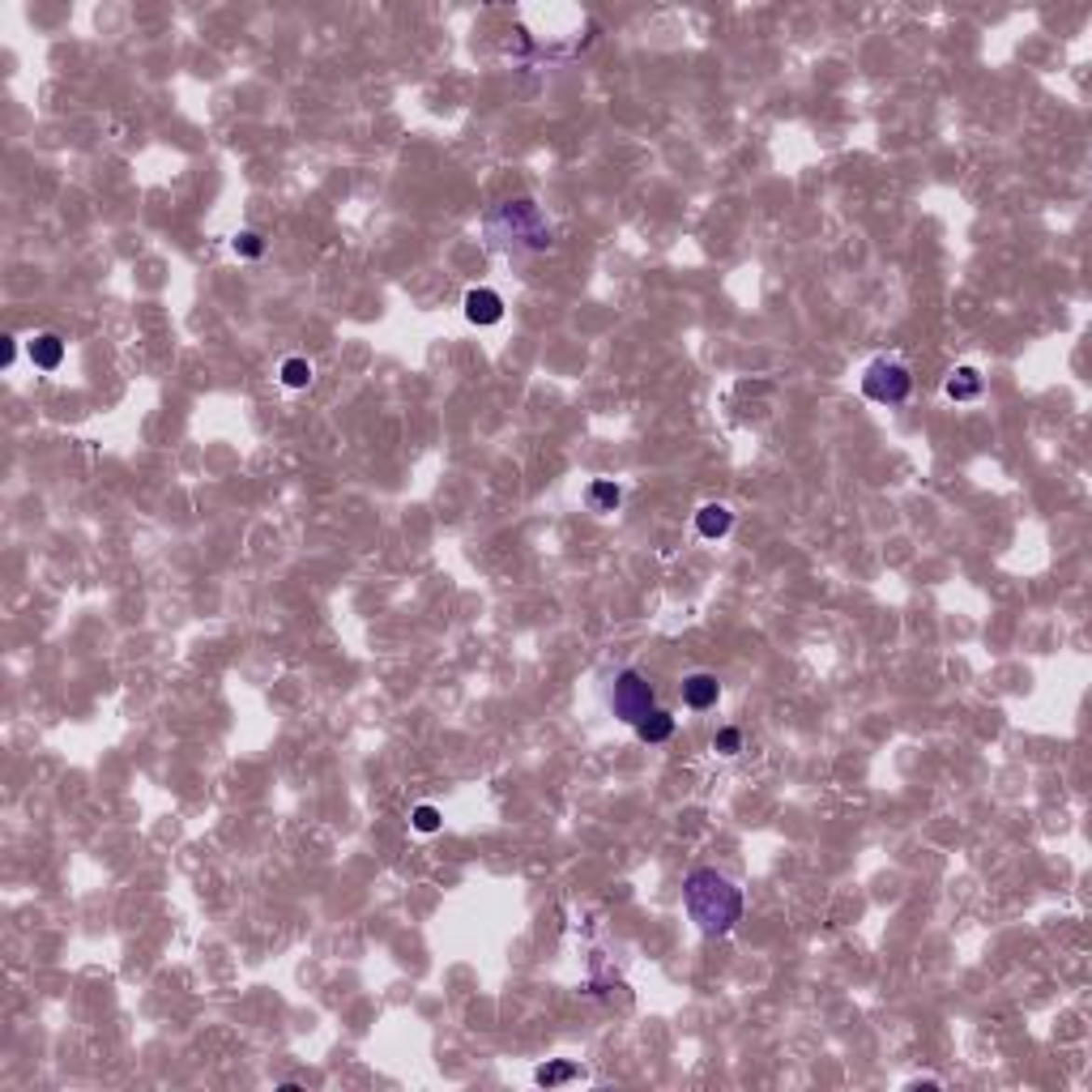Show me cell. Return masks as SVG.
<instances>
[{
	"label": "cell",
	"instance_id": "4fadbf2b",
	"mask_svg": "<svg viewBox=\"0 0 1092 1092\" xmlns=\"http://www.w3.org/2000/svg\"><path fill=\"white\" fill-rule=\"evenodd\" d=\"M282 385L286 389H307L312 385V367H307V359H286L282 363Z\"/></svg>",
	"mask_w": 1092,
	"mask_h": 1092
},
{
	"label": "cell",
	"instance_id": "2e32d148",
	"mask_svg": "<svg viewBox=\"0 0 1092 1092\" xmlns=\"http://www.w3.org/2000/svg\"><path fill=\"white\" fill-rule=\"evenodd\" d=\"M713 747L721 751V756H739V747H743V734L734 726H726V730H717V739H713Z\"/></svg>",
	"mask_w": 1092,
	"mask_h": 1092
},
{
	"label": "cell",
	"instance_id": "3957f363",
	"mask_svg": "<svg viewBox=\"0 0 1092 1092\" xmlns=\"http://www.w3.org/2000/svg\"><path fill=\"white\" fill-rule=\"evenodd\" d=\"M909 389H913V375H909V367L896 363V359H875V363L862 372V393L875 405H900L909 397Z\"/></svg>",
	"mask_w": 1092,
	"mask_h": 1092
},
{
	"label": "cell",
	"instance_id": "6da1fadb",
	"mask_svg": "<svg viewBox=\"0 0 1092 1092\" xmlns=\"http://www.w3.org/2000/svg\"><path fill=\"white\" fill-rule=\"evenodd\" d=\"M683 905H688V918L696 921L704 935H730L734 931V921L743 918V892L734 888V883L726 880V875H717L713 867H700L688 875V883H683Z\"/></svg>",
	"mask_w": 1092,
	"mask_h": 1092
},
{
	"label": "cell",
	"instance_id": "e0dca14e",
	"mask_svg": "<svg viewBox=\"0 0 1092 1092\" xmlns=\"http://www.w3.org/2000/svg\"><path fill=\"white\" fill-rule=\"evenodd\" d=\"M13 354H18V337L5 334V337H0V363L9 367V363H13Z\"/></svg>",
	"mask_w": 1092,
	"mask_h": 1092
},
{
	"label": "cell",
	"instance_id": "5bb4252c",
	"mask_svg": "<svg viewBox=\"0 0 1092 1092\" xmlns=\"http://www.w3.org/2000/svg\"><path fill=\"white\" fill-rule=\"evenodd\" d=\"M231 248H235L239 256H261V253H265V239H261L256 231H239V235L231 239Z\"/></svg>",
	"mask_w": 1092,
	"mask_h": 1092
},
{
	"label": "cell",
	"instance_id": "7c38bea8",
	"mask_svg": "<svg viewBox=\"0 0 1092 1092\" xmlns=\"http://www.w3.org/2000/svg\"><path fill=\"white\" fill-rule=\"evenodd\" d=\"M577 1075H580L577 1062H546V1067H538L534 1072V1080L551 1088V1084H567V1080H577Z\"/></svg>",
	"mask_w": 1092,
	"mask_h": 1092
},
{
	"label": "cell",
	"instance_id": "9c48e42d",
	"mask_svg": "<svg viewBox=\"0 0 1092 1092\" xmlns=\"http://www.w3.org/2000/svg\"><path fill=\"white\" fill-rule=\"evenodd\" d=\"M730 526H734V512H730L726 504H704L696 512V529L700 538H726Z\"/></svg>",
	"mask_w": 1092,
	"mask_h": 1092
},
{
	"label": "cell",
	"instance_id": "8992f818",
	"mask_svg": "<svg viewBox=\"0 0 1092 1092\" xmlns=\"http://www.w3.org/2000/svg\"><path fill=\"white\" fill-rule=\"evenodd\" d=\"M31 363L39 372H56L64 363V337L61 334H34L31 337Z\"/></svg>",
	"mask_w": 1092,
	"mask_h": 1092
},
{
	"label": "cell",
	"instance_id": "52a82bcc",
	"mask_svg": "<svg viewBox=\"0 0 1092 1092\" xmlns=\"http://www.w3.org/2000/svg\"><path fill=\"white\" fill-rule=\"evenodd\" d=\"M717 696H721L717 675H691V678H683V700H688L691 708H713V704H717Z\"/></svg>",
	"mask_w": 1092,
	"mask_h": 1092
},
{
	"label": "cell",
	"instance_id": "8fae6325",
	"mask_svg": "<svg viewBox=\"0 0 1092 1092\" xmlns=\"http://www.w3.org/2000/svg\"><path fill=\"white\" fill-rule=\"evenodd\" d=\"M619 499H623L619 483H610V478H597V483H589V504H594V508L610 512V508H619Z\"/></svg>",
	"mask_w": 1092,
	"mask_h": 1092
},
{
	"label": "cell",
	"instance_id": "277c9868",
	"mask_svg": "<svg viewBox=\"0 0 1092 1092\" xmlns=\"http://www.w3.org/2000/svg\"><path fill=\"white\" fill-rule=\"evenodd\" d=\"M610 708H615V717L636 726L645 713L658 708V691H653V683H648L640 670H623V675L615 678V688H610Z\"/></svg>",
	"mask_w": 1092,
	"mask_h": 1092
},
{
	"label": "cell",
	"instance_id": "5b68a950",
	"mask_svg": "<svg viewBox=\"0 0 1092 1092\" xmlns=\"http://www.w3.org/2000/svg\"><path fill=\"white\" fill-rule=\"evenodd\" d=\"M466 316L470 324H499L504 321V299L496 291H486V286H474L466 294Z\"/></svg>",
	"mask_w": 1092,
	"mask_h": 1092
},
{
	"label": "cell",
	"instance_id": "9a60e30c",
	"mask_svg": "<svg viewBox=\"0 0 1092 1092\" xmlns=\"http://www.w3.org/2000/svg\"><path fill=\"white\" fill-rule=\"evenodd\" d=\"M410 824H415V832H435V828H440V811H435L431 802H423V807H415Z\"/></svg>",
	"mask_w": 1092,
	"mask_h": 1092
},
{
	"label": "cell",
	"instance_id": "30bf717a",
	"mask_svg": "<svg viewBox=\"0 0 1092 1092\" xmlns=\"http://www.w3.org/2000/svg\"><path fill=\"white\" fill-rule=\"evenodd\" d=\"M636 734H640V743H666L670 734H675V717L662 713V708H653V713H645V717L636 721Z\"/></svg>",
	"mask_w": 1092,
	"mask_h": 1092
},
{
	"label": "cell",
	"instance_id": "ba28073f",
	"mask_svg": "<svg viewBox=\"0 0 1092 1092\" xmlns=\"http://www.w3.org/2000/svg\"><path fill=\"white\" fill-rule=\"evenodd\" d=\"M943 393H948L951 402H977L981 397V372L977 367H956V372L948 375Z\"/></svg>",
	"mask_w": 1092,
	"mask_h": 1092
},
{
	"label": "cell",
	"instance_id": "7a4b0ae2",
	"mask_svg": "<svg viewBox=\"0 0 1092 1092\" xmlns=\"http://www.w3.org/2000/svg\"><path fill=\"white\" fill-rule=\"evenodd\" d=\"M486 235L504 253H546L551 248V223L529 197L504 201L499 210L486 213Z\"/></svg>",
	"mask_w": 1092,
	"mask_h": 1092
}]
</instances>
